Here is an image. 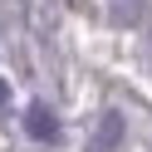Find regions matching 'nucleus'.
Wrapping results in <instances>:
<instances>
[{
    "mask_svg": "<svg viewBox=\"0 0 152 152\" xmlns=\"http://www.w3.org/2000/svg\"><path fill=\"white\" fill-rule=\"evenodd\" d=\"M25 128H30V137H54L49 108H30V113H25Z\"/></svg>",
    "mask_w": 152,
    "mask_h": 152,
    "instance_id": "1",
    "label": "nucleus"
},
{
    "mask_svg": "<svg viewBox=\"0 0 152 152\" xmlns=\"http://www.w3.org/2000/svg\"><path fill=\"white\" fill-rule=\"evenodd\" d=\"M5 103H10V83L0 79V108H5Z\"/></svg>",
    "mask_w": 152,
    "mask_h": 152,
    "instance_id": "2",
    "label": "nucleus"
}]
</instances>
